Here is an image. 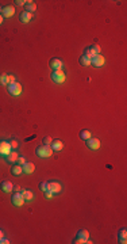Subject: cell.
I'll return each instance as SVG.
<instances>
[{"mask_svg": "<svg viewBox=\"0 0 127 244\" xmlns=\"http://www.w3.org/2000/svg\"><path fill=\"white\" fill-rule=\"evenodd\" d=\"M8 243H10V241L7 240V239H4V237L0 239V244H8Z\"/></svg>", "mask_w": 127, "mask_h": 244, "instance_id": "obj_34", "label": "cell"}, {"mask_svg": "<svg viewBox=\"0 0 127 244\" xmlns=\"http://www.w3.org/2000/svg\"><path fill=\"white\" fill-rule=\"evenodd\" d=\"M16 163H18L19 165H23L24 163H26V159H24L23 156H19V157H18V160H16Z\"/></svg>", "mask_w": 127, "mask_h": 244, "instance_id": "obj_31", "label": "cell"}, {"mask_svg": "<svg viewBox=\"0 0 127 244\" xmlns=\"http://www.w3.org/2000/svg\"><path fill=\"white\" fill-rule=\"evenodd\" d=\"M50 68L53 71H59L62 68V61L58 59H51L50 60Z\"/></svg>", "mask_w": 127, "mask_h": 244, "instance_id": "obj_9", "label": "cell"}, {"mask_svg": "<svg viewBox=\"0 0 127 244\" xmlns=\"http://www.w3.org/2000/svg\"><path fill=\"white\" fill-rule=\"evenodd\" d=\"M15 3L18 4V6H26V1H24V0H16Z\"/></svg>", "mask_w": 127, "mask_h": 244, "instance_id": "obj_33", "label": "cell"}, {"mask_svg": "<svg viewBox=\"0 0 127 244\" xmlns=\"http://www.w3.org/2000/svg\"><path fill=\"white\" fill-rule=\"evenodd\" d=\"M0 11H1V8H0Z\"/></svg>", "mask_w": 127, "mask_h": 244, "instance_id": "obj_38", "label": "cell"}, {"mask_svg": "<svg viewBox=\"0 0 127 244\" xmlns=\"http://www.w3.org/2000/svg\"><path fill=\"white\" fill-rule=\"evenodd\" d=\"M11 172L14 174V175H21L23 171H22V165H14V167L11 168Z\"/></svg>", "mask_w": 127, "mask_h": 244, "instance_id": "obj_23", "label": "cell"}, {"mask_svg": "<svg viewBox=\"0 0 127 244\" xmlns=\"http://www.w3.org/2000/svg\"><path fill=\"white\" fill-rule=\"evenodd\" d=\"M0 84H1V85L8 84V83H7V75H6V73H1V75H0Z\"/></svg>", "mask_w": 127, "mask_h": 244, "instance_id": "obj_24", "label": "cell"}, {"mask_svg": "<svg viewBox=\"0 0 127 244\" xmlns=\"http://www.w3.org/2000/svg\"><path fill=\"white\" fill-rule=\"evenodd\" d=\"M10 152H11V145H10V142L1 140V141H0V156L7 157V156L10 155Z\"/></svg>", "mask_w": 127, "mask_h": 244, "instance_id": "obj_4", "label": "cell"}, {"mask_svg": "<svg viewBox=\"0 0 127 244\" xmlns=\"http://www.w3.org/2000/svg\"><path fill=\"white\" fill-rule=\"evenodd\" d=\"M104 62H106V60H104V57L101 56V54H96L93 59H91V64L93 65V67H96V68L103 67Z\"/></svg>", "mask_w": 127, "mask_h": 244, "instance_id": "obj_6", "label": "cell"}, {"mask_svg": "<svg viewBox=\"0 0 127 244\" xmlns=\"http://www.w3.org/2000/svg\"><path fill=\"white\" fill-rule=\"evenodd\" d=\"M8 142H10V145H11V148H14V149L15 148H18V141H16L15 138H12L11 141H8Z\"/></svg>", "mask_w": 127, "mask_h": 244, "instance_id": "obj_30", "label": "cell"}, {"mask_svg": "<svg viewBox=\"0 0 127 244\" xmlns=\"http://www.w3.org/2000/svg\"><path fill=\"white\" fill-rule=\"evenodd\" d=\"M11 201L15 206H23V203H24V198H23V195H22V193H15V194L12 195Z\"/></svg>", "mask_w": 127, "mask_h": 244, "instance_id": "obj_5", "label": "cell"}, {"mask_svg": "<svg viewBox=\"0 0 127 244\" xmlns=\"http://www.w3.org/2000/svg\"><path fill=\"white\" fill-rule=\"evenodd\" d=\"M1 237H3V232H1V231H0V239H1Z\"/></svg>", "mask_w": 127, "mask_h": 244, "instance_id": "obj_37", "label": "cell"}, {"mask_svg": "<svg viewBox=\"0 0 127 244\" xmlns=\"http://www.w3.org/2000/svg\"><path fill=\"white\" fill-rule=\"evenodd\" d=\"M61 185L58 182H49L47 183V190L51 191L53 194H58L59 191H61Z\"/></svg>", "mask_w": 127, "mask_h": 244, "instance_id": "obj_8", "label": "cell"}, {"mask_svg": "<svg viewBox=\"0 0 127 244\" xmlns=\"http://www.w3.org/2000/svg\"><path fill=\"white\" fill-rule=\"evenodd\" d=\"M66 79L65 73L59 69V71H53V73H51V80H53L54 83H58V84H61V83H64Z\"/></svg>", "mask_w": 127, "mask_h": 244, "instance_id": "obj_3", "label": "cell"}, {"mask_svg": "<svg viewBox=\"0 0 127 244\" xmlns=\"http://www.w3.org/2000/svg\"><path fill=\"white\" fill-rule=\"evenodd\" d=\"M91 47H92V50H93L96 54H100V46H99V45H92Z\"/></svg>", "mask_w": 127, "mask_h": 244, "instance_id": "obj_27", "label": "cell"}, {"mask_svg": "<svg viewBox=\"0 0 127 244\" xmlns=\"http://www.w3.org/2000/svg\"><path fill=\"white\" fill-rule=\"evenodd\" d=\"M14 190L16 191V193H21V186H14Z\"/></svg>", "mask_w": 127, "mask_h": 244, "instance_id": "obj_35", "label": "cell"}, {"mask_svg": "<svg viewBox=\"0 0 127 244\" xmlns=\"http://www.w3.org/2000/svg\"><path fill=\"white\" fill-rule=\"evenodd\" d=\"M43 193H45V197H46V200H51V198H53V193H51V191H49V190H46V191H43Z\"/></svg>", "mask_w": 127, "mask_h": 244, "instance_id": "obj_28", "label": "cell"}, {"mask_svg": "<svg viewBox=\"0 0 127 244\" xmlns=\"http://www.w3.org/2000/svg\"><path fill=\"white\" fill-rule=\"evenodd\" d=\"M22 195H23L24 201H31L34 198L33 191H30V190H22Z\"/></svg>", "mask_w": 127, "mask_h": 244, "instance_id": "obj_18", "label": "cell"}, {"mask_svg": "<svg viewBox=\"0 0 127 244\" xmlns=\"http://www.w3.org/2000/svg\"><path fill=\"white\" fill-rule=\"evenodd\" d=\"M53 141L50 137H43V140H42V142H43V145H50V142Z\"/></svg>", "mask_w": 127, "mask_h": 244, "instance_id": "obj_29", "label": "cell"}, {"mask_svg": "<svg viewBox=\"0 0 127 244\" xmlns=\"http://www.w3.org/2000/svg\"><path fill=\"white\" fill-rule=\"evenodd\" d=\"M24 8H26L27 12H31V14H33V12L37 10V4L34 3V1H30V0H29V1H26V6H24Z\"/></svg>", "mask_w": 127, "mask_h": 244, "instance_id": "obj_16", "label": "cell"}, {"mask_svg": "<svg viewBox=\"0 0 127 244\" xmlns=\"http://www.w3.org/2000/svg\"><path fill=\"white\" fill-rule=\"evenodd\" d=\"M87 147L89 148V149H93V151H96V149H99L100 148V140L99 138H89V140H87Z\"/></svg>", "mask_w": 127, "mask_h": 244, "instance_id": "obj_7", "label": "cell"}, {"mask_svg": "<svg viewBox=\"0 0 127 244\" xmlns=\"http://www.w3.org/2000/svg\"><path fill=\"white\" fill-rule=\"evenodd\" d=\"M34 170H35V165L33 164V163H24L23 165H22V171H23L24 174H31L34 172Z\"/></svg>", "mask_w": 127, "mask_h": 244, "instance_id": "obj_12", "label": "cell"}, {"mask_svg": "<svg viewBox=\"0 0 127 244\" xmlns=\"http://www.w3.org/2000/svg\"><path fill=\"white\" fill-rule=\"evenodd\" d=\"M15 82V76L14 75H7V83L8 84H11V83H14Z\"/></svg>", "mask_w": 127, "mask_h": 244, "instance_id": "obj_32", "label": "cell"}, {"mask_svg": "<svg viewBox=\"0 0 127 244\" xmlns=\"http://www.w3.org/2000/svg\"><path fill=\"white\" fill-rule=\"evenodd\" d=\"M77 236L79 237H81V239H89V233H88V231H85V229H80L79 231V233H77Z\"/></svg>", "mask_w": 127, "mask_h": 244, "instance_id": "obj_22", "label": "cell"}, {"mask_svg": "<svg viewBox=\"0 0 127 244\" xmlns=\"http://www.w3.org/2000/svg\"><path fill=\"white\" fill-rule=\"evenodd\" d=\"M39 190H41V191H46L47 190V183L46 182H41V183H39Z\"/></svg>", "mask_w": 127, "mask_h": 244, "instance_id": "obj_26", "label": "cell"}, {"mask_svg": "<svg viewBox=\"0 0 127 244\" xmlns=\"http://www.w3.org/2000/svg\"><path fill=\"white\" fill-rule=\"evenodd\" d=\"M31 18H33V14H31V12H27V11L22 12L21 16H19L21 22H23V23H29V22L31 21Z\"/></svg>", "mask_w": 127, "mask_h": 244, "instance_id": "obj_13", "label": "cell"}, {"mask_svg": "<svg viewBox=\"0 0 127 244\" xmlns=\"http://www.w3.org/2000/svg\"><path fill=\"white\" fill-rule=\"evenodd\" d=\"M50 148L57 152V151H61L62 148H64V144H62L61 140H54V141L50 142Z\"/></svg>", "mask_w": 127, "mask_h": 244, "instance_id": "obj_14", "label": "cell"}, {"mask_svg": "<svg viewBox=\"0 0 127 244\" xmlns=\"http://www.w3.org/2000/svg\"><path fill=\"white\" fill-rule=\"evenodd\" d=\"M8 92L14 96H18V95L22 94V85L16 82L11 83V84H8Z\"/></svg>", "mask_w": 127, "mask_h": 244, "instance_id": "obj_2", "label": "cell"}, {"mask_svg": "<svg viewBox=\"0 0 127 244\" xmlns=\"http://www.w3.org/2000/svg\"><path fill=\"white\" fill-rule=\"evenodd\" d=\"M84 56L88 57V59L91 60V59H93V57L96 56V53L92 50V47H88V49H85V52H84Z\"/></svg>", "mask_w": 127, "mask_h": 244, "instance_id": "obj_20", "label": "cell"}, {"mask_svg": "<svg viewBox=\"0 0 127 244\" xmlns=\"http://www.w3.org/2000/svg\"><path fill=\"white\" fill-rule=\"evenodd\" d=\"M80 65H83V67H89V65H91V60L85 56L80 57Z\"/></svg>", "mask_w": 127, "mask_h": 244, "instance_id": "obj_21", "label": "cell"}, {"mask_svg": "<svg viewBox=\"0 0 127 244\" xmlns=\"http://www.w3.org/2000/svg\"><path fill=\"white\" fill-rule=\"evenodd\" d=\"M35 155L38 157H50L53 155V149L49 145H39L35 149Z\"/></svg>", "mask_w": 127, "mask_h": 244, "instance_id": "obj_1", "label": "cell"}, {"mask_svg": "<svg viewBox=\"0 0 127 244\" xmlns=\"http://www.w3.org/2000/svg\"><path fill=\"white\" fill-rule=\"evenodd\" d=\"M73 243H74V244H83V243H87V240H85V239H81V237H79V236H77V237L74 239Z\"/></svg>", "mask_w": 127, "mask_h": 244, "instance_id": "obj_25", "label": "cell"}, {"mask_svg": "<svg viewBox=\"0 0 127 244\" xmlns=\"http://www.w3.org/2000/svg\"><path fill=\"white\" fill-rule=\"evenodd\" d=\"M1 12H3L4 18H11L12 15L15 14V8L14 7H11V6H7V7H4V8L1 10Z\"/></svg>", "mask_w": 127, "mask_h": 244, "instance_id": "obj_11", "label": "cell"}, {"mask_svg": "<svg viewBox=\"0 0 127 244\" xmlns=\"http://www.w3.org/2000/svg\"><path fill=\"white\" fill-rule=\"evenodd\" d=\"M0 188H1L4 193H11V190H14V185H12L11 182H8V180H4V182H1V185H0Z\"/></svg>", "mask_w": 127, "mask_h": 244, "instance_id": "obj_10", "label": "cell"}, {"mask_svg": "<svg viewBox=\"0 0 127 244\" xmlns=\"http://www.w3.org/2000/svg\"><path fill=\"white\" fill-rule=\"evenodd\" d=\"M3 23V15H0V24Z\"/></svg>", "mask_w": 127, "mask_h": 244, "instance_id": "obj_36", "label": "cell"}, {"mask_svg": "<svg viewBox=\"0 0 127 244\" xmlns=\"http://www.w3.org/2000/svg\"><path fill=\"white\" fill-rule=\"evenodd\" d=\"M118 239H119V243H122V244H126L127 243V231L124 229V228H122L120 231H119V233H118Z\"/></svg>", "mask_w": 127, "mask_h": 244, "instance_id": "obj_15", "label": "cell"}, {"mask_svg": "<svg viewBox=\"0 0 127 244\" xmlns=\"http://www.w3.org/2000/svg\"><path fill=\"white\" fill-rule=\"evenodd\" d=\"M19 155L16 152H10V155L7 156V162L11 164V163H16V160H18Z\"/></svg>", "mask_w": 127, "mask_h": 244, "instance_id": "obj_17", "label": "cell"}, {"mask_svg": "<svg viewBox=\"0 0 127 244\" xmlns=\"http://www.w3.org/2000/svg\"><path fill=\"white\" fill-rule=\"evenodd\" d=\"M80 137L87 141V140H89V138L92 137V134H91V132H89V130L85 129V130H81V132H80Z\"/></svg>", "mask_w": 127, "mask_h": 244, "instance_id": "obj_19", "label": "cell"}]
</instances>
